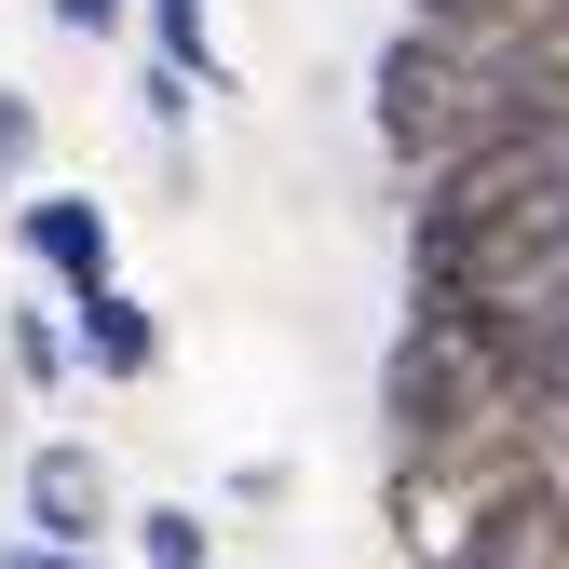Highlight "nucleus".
<instances>
[{
	"label": "nucleus",
	"mask_w": 569,
	"mask_h": 569,
	"mask_svg": "<svg viewBox=\"0 0 569 569\" xmlns=\"http://www.w3.org/2000/svg\"><path fill=\"white\" fill-rule=\"evenodd\" d=\"M0 569H96V556H41V542H14V556H0Z\"/></svg>",
	"instance_id": "nucleus-13"
},
{
	"label": "nucleus",
	"mask_w": 569,
	"mask_h": 569,
	"mask_svg": "<svg viewBox=\"0 0 569 569\" xmlns=\"http://www.w3.org/2000/svg\"><path fill=\"white\" fill-rule=\"evenodd\" d=\"M28 136H41V109H28V96H0V190L28 177Z\"/></svg>",
	"instance_id": "nucleus-12"
},
{
	"label": "nucleus",
	"mask_w": 569,
	"mask_h": 569,
	"mask_svg": "<svg viewBox=\"0 0 569 569\" xmlns=\"http://www.w3.org/2000/svg\"><path fill=\"white\" fill-rule=\"evenodd\" d=\"M380 420H393V461H435L461 435H502V420H516V326L407 312V339L380 352ZM516 435H529V420H516Z\"/></svg>",
	"instance_id": "nucleus-2"
},
{
	"label": "nucleus",
	"mask_w": 569,
	"mask_h": 569,
	"mask_svg": "<svg viewBox=\"0 0 569 569\" xmlns=\"http://www.w3.org/2000/svg\"><path fill=\"white\" fill-rule=\"evenodd\" d=\"M448 569H569V475H556V461L502 475V488H488V502L461 516Z\"/></svg>",
	"instance_id": "nucleus-3"
},
{
	"label": "nucleus",
	"mask_w": 569,
	"mask_h": 569,
	"mask_svg": "<svg viewBox=\"0 0 569 569\" xmlns=\"http://www.w3.org/2000/svg\"><path fill=\"white\" fill-rule=\"evenodd\" d=\"M542 28H556V41H569V0H542Z\"/></svg>",
	"instance_id": "nucleus-14"
},
{
	"label": "nucleus",
	"mask_w": 569,
	"mask_h": 569,
	"mask_svg": "<svg viewBox=\"0 0 569 569\" xmlns=\"http://www.w3.org/2000/svg\"><path fill=\"white\" fill-rule=\"evenodd\" d=\"M150 68H163V82H218V28H203V0H150Z\"/></svg>",
	"instance_id": "nucleus-8"
},
{
	"label": "nucleus",
	"mask_w": 569,
	"mask_h": 569,
	"mask_svg": "<svg viewBox=\"0 0 569 569\" xmlns=\"http://www.w3.org/2000/svg\"><path fill=\"white\" fill-rule=\"evenodd\" d=\"M407 28L420 41H475V54H569L542 28V0H407Z\"/></svg>",
	"instance_id": "nucleus-7"
},
{
	"label": "nucleus",
	"mask_w": 569,
	"mask_h": 569,
	"mask_svg": "<svg viewBox=\"0 0 569 569\" xmlns=\"http://www.w3.org/2000/svg\"><path fill=\"white\" fill-rule=\"evenodd\" d=\"M41 14H54V28H68V41H109V28H122V14H136V0H41Z\"/></svg>",
	"instance_id": "nucleus-11"
},
{
	"label": "nucleus",
	"mask_w": 569,
	"mask_h": 569,
	"mask_svg": "<svg viewBox=\"0 0 569 569\" xmlns=\"http://www.w3.org/2000/svg\"><path fill=\"white\" fill-rule=\"evenodd\" d=\"M14 258L54 284V299L122 284V244H109V203H96V190H28V203H14Z\"/></svg>",
	"instance_id": "nucleus-4"
},
{
	"label": "nucleus",
	"mask_w": 569,
	"mask_h": 569,
	"mask_svg": "<svg viewBox=\"0 0 569 569\" xmlns=\"http://www.w3.org/2000/svg\"><path fill=\"white\" fill-rule=\"evenodd\" d=\"M109 529H122V488H109V461H96L82 435L28 448V542H41V556H96Z\"/></svg>",
	"instance_id": "nucleus-5"
},
{
	"label": "nucleus",
	"mask_w": 569,
	"mask_h": 569,
	"mask_svg": "<svg viewBox=\"0 0 569 569\" xmlns=\"http://www.w3.org/2000/svg\"><path fill=\"white\" fill-rule=\"evenodd\" d=\"M0 352H14V380H28V393H54V380H68V326H54L41 299H28V312H0Z\"/></svg>",
	"instance_id": "nucleus-10"
},
{
	"label": "nucleus",
	"mask_w": 569,
	"mask_h": 569,
	"mask_svg": "<svg viewBox=\"0 0 569 569\" xmlns=\"http://www.w3.org/2000/svg\"><path fill=\"white\" fill-rule=\"evenodd\" d=\"M68 367H96V380H150L163 367V326L136 284H96V299H68Z\"/></svg>",
	"instance_id": "nucleus-6"
},
{
	"label": "nucleus",
	"mask_w": 569,
	"mask_h": 569,
	"mask_svg": "<svg viewBox=\"0 0 569 569\" xmlns=\"http://www.w3.org/2000/svg\"><path fill=\"white\" fill-rule=\"evenodd\" d=\"M367 122L407 177H448L488 136H529V122H569V54H475V41H420L393 28V54L367 68Z\"/></svg>",
	"instance_id": "nucleus-1"
},
{
	"label": "nucleus",
	"mask_w": 569,
	"mask_h": 569,
	"mask_svg": "<svg viewBox=\"0 0 569 569\" xmlns=\"http://www.w3.org/2000/svg\"><path fill=\"white\" fill-rule=\"evenodd\" d=\"M136 529V556H150V569H218V529H203L190 502H150V516H122Z\"/></svg>",
	"instance_id": "nucleus-9"
}]
</instances>
